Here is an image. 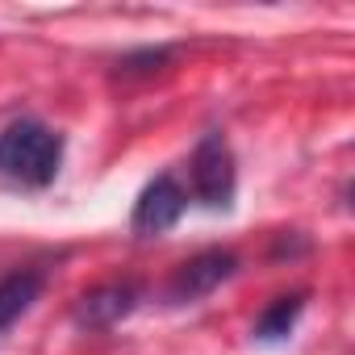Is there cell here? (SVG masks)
<instances>
[{
    "instance_id": "1",
    "label": "cell",
    "mask_w": 355,
    "mask_h": 355,
    "mask_svg": "<svg viewBox=\"0 0 355 355\" xmlns=\"http://www.w3.org/2000/svg\"><path fill=\"white\" fill-rule=\"evenodd\" d=\"M63 134L38 117H17L0 130V189L42 193L59 180Z\"/></svg>"
},
{
    "instance_id": "2",
    "label": "cell",
    "mask_w": 355,
    "mask_h": 355,
    "mask_svg": "<svg viewBox=\"0 0 355 355\" xmlns=\"http://www.w3.org/2000/svg\"><path fill=\"white\" fill-rule=\"evenodd\" d=\"M234 193H239L234 150L222 134H205L189 159V201H201L205 209H230Z\"/></svg>"
},
{
    "instance_id": "3",
    "label": "cell",
    "mask_w": 355,
    "mask_h": 355,
    "mask_svg": "<svg viewBox=\"0 0 355 355\" xmlns=\"http://www.w3.org/2000/svg\"><path fill=\"white\" fill-rule=\"evenodd\" d=\"M234 272H239V255L222 251V247H209V251L184 259L180 268L171 272L163 297H167V305H197L201 297H209L214 288H222Z\"/></svg>"
},
{
    "instance_id": "4",
    "label": "cell",
    "mask_w": 355,
    "mask_h": 355,
    "mask_svg": "<svg viewBox=\"0 0 355 355\" xmlns=\"http://www.w3.org/2000/svg\"><path fill=\"white\" fill-rule=\"evenodd\" d=\"M189 209V189L180 184L175 171H159L155 180L138 193L134 201V214H130V230L138 239H150V234H167L175 222L184 218Z\"/></svg>"
},
{
    "instance_id": "5",
    "label": "cell",
    "mask_w": 355,
    "mask_h": 355,
    "mask_svg": "<svg viewBox=\"0 0 355 355\" xmlns=\"http://www.w3.org/2000/svg\"><path fill=\"white\" fill-rule=\"evenodd\" d=\"M138 301H142V288H138L134 280H109V284L88 288V293L76 301L71 322H76L80 330H109V326H117L121 318H130V313L138 309Z\"/></svg>"
},
{
    "instance_id": "6",
    "label": "cell",
    "mask_w": 355,
    "mask_h": 355,
    "mask_svg": "<svg viewBox=\"0 0 355 355\" xmlns=\"http://www.w3.org/2000/svg\"><path fill=\"white\" fill-rule=\"evenodd\" d=\"M42 288H46V272H38V268H17L0 280V334L34 309Z\"/></svg>"
},
{
    "instance_id": "7",
    "label": "cell",
    "mask_w": 355,
    "mask_h": 355,
    "mask_svg": "<svg viewBox=\"0 0 355 355\" xmlns=\"http://www.w3.org/2000/svg\"><path fill=\"white\" fill-rule=\"evenodd\" d=\"M301 313H305V293H288V297H276L259 318H255V326H251V338L255 343H284L293 330H297V322H301Z\"/></svg>"
},
{
    "instance_id": "8",
    "label": "cell",
    "mask_w": 355,
    "mask_h": 355,
    "mask_svg": "<svg viewBox=\"0 0 355 355\" xmlns=\"http://www.w3.org/2000/svg\"><path fill=\"white\" fill-rule=\"evenodd\" d=\"M171 46H146V51H134V55H121L117 59V67H113V76L117 80H150L155 71H163L167 63H171Z\"/></svg>"
}]
</instances>
